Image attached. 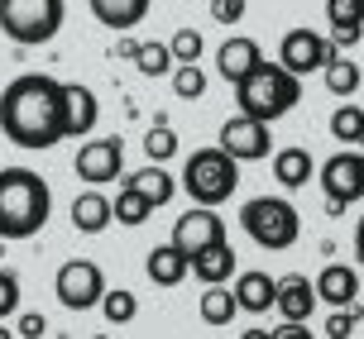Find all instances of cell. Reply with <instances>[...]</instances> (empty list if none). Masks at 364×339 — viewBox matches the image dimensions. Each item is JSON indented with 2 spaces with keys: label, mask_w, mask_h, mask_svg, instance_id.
<instances>
[{
  "label": "cell",
  "mask_w": 364,
  "mask_h": 339,
  "mask_svg": "<svg viewBox=\"0 0 364 339\" xmlns=\"http://www.w3.org/2000/svg\"><path fill=\"white\" fill-rule=\"evenodd\" d=\"M355 258H360V268H364V215H360V225H355Z\"/></svg>",
  "instance_id": "41"
},
{
  "label": "cell",
  "mask_w": 364,
  "mask_h": 339,
  "mask_svg": "<svg viewBox=\"0 0 364 339\" xmlns=\"http://www.w3.org/2000/svg\"><path fill=\"white\" fill-rule=\"evenodd\" d=\"M73 225L82 234H101L106 225H115V220H110V201L101 196V191H82V196L73 201Z\"/></svg>",
  "instance_id": "24"
},
{
  "label": "cell",
  "mask_w": 364,
  "mask_h": 339,
  "mask_svg": "<svg viewBox=\"0 0 364 339\" xmlns=\"http://www.w3.org/2000/svg\"><path fill=\"white\" fill-rule=\"evenodd\" d=\"M273 177L283 191H297V187H307L316 177V162H311L307 148H278V158H273Z\"/></svg>",
  "instance_id": "22"
},
{
  "label": "cell",
  "mask_w": 364,
  "mask_h": 339,
  "mask_svg": "<svg viewBox=\"0 0 364 339\" xmlns=\"http://www.w3.org/2000/svg\"><path fill=\"white\" fill-rule=\"evenodd\" d=\"M240 230L255 239L259 249L269 253H283L292 249L297 239H302V215H297V206L283 196H255L240 206Z\"/></svg>",
  "instance_id": "5"
},
{
  "label": "cell",
  "mask_w": 364,
  "mask_h": 339,
  "mask_svg": "<svg viewBox=\"0 0 364 339\" xmlns=\"http://www.w3.org/2000/svg\"><path fill=\"white\" fill-rule=\"evenodd\" d=\"M173 91H178V101H201L206 96V72H201V62H178L173 67Z\"/></svg>",
  "instance_id": "28"
},
{
  "label": "cell",
  "mask_w": 364,
  "mask_h": 339,
  "mask_svg": "<svg viewBox=\"0 0 364 339\" xmlns=\"http://www.w3.org/2000/svg\"><path fill=\"white\" fill-rule=\"evenodd\" d=\"M321 82H326V91L331 96H355V91H360V62H350V57H331L326 67H321Z\"/></svg>",
  "instance_id": "25"
},
{
  "label": "cell",
  "mask_w": 364,
  "mask_h": 339,
  "mask_svg": "<svg viewBox=\"0 0 364 339\" xmlns=\"http://www.w3.org/2000/svg\"><path fill=\"white\" fill-rule=\"evenodd\" d=\"M101 316H106V325L120 330V325H129L134 316H139V296L125 291V287H120V291H110V287H106V296H101Z\"/></svg>",
  "instance_id": "27"
},
{
  "label": "cell",
  "mask_w": 364,
  "mask_h": 339,
  "mask_svg": "<svg viewBox=\"0 0 364 339\" xmlns=\"http://www.w3.org/2000/svg\"><path fill=\"white\" fill-rule=\"evenodd\" d=\"M68 19V0H0V34L19 48L53 43Z\"/></svg>",
  "instance_id": "6"
},
{
  "label": "cell",
  "mask_w": 364,
  "mask_h": 339,
  "mask_svg": "<svg viewBox=\"0 0 364 339\" xmlns=\"http://www.w3.org/2000/svg\"><path fill=\"white\" fill-rule=\"evenodd\" d=\"M273 306H278L283 321H307L311 311H316V287H311V277H302V272L278 277V296H273Z\"/></svg>",
  "instance_id": "17"
},
{
  "label": "cell",
  "mask_w": 364,
  "mask_h": 339,
  "mask_svg": "<svg viewBox=\"0 0 364 339\" xmlns=\"http://www.w3.org/2000/svg\"><path fill=\"white\" fill-rule=\"evenodd\" d=\"M331 24H364V0H326Z\"/></svg>",
  "instance_id": "35"
},
{
  "label": "cell",
  "mask_w": 364,
  "mask_h": 339,
  "mask_svg": "<svg viewBox=\"0 0 364 339\" xmlns=\"http://www.w3.org/2000/svg\"><path fill=\"white\" fill-rule=\"evenodd\" d=\"M297 101H302V77H292V72L278 67V62H259L250 77L235 82L240 115H255V120H264V125L283 120Z\"/></svg>",
  "instance_id": "3"
},
{
  "label": "cell",
  "mask_w": 364,
  "mask_h": 339,
  "mask_svg": "<svg viewBox=\"0 0 364 339\" xmlns=\"http://www.w3.org/2000/svg\"><path fill=\"white\" fill-rule=\"evenodd\" d=\"M144 153H149V162H168L173 153H178V134H173L168 120H159V125L144 134Z\"/></svg>",
  "instance_id": "31"
},
{
  "label": "cell",
  "mask_w": 364,
  "mask_h": 339,
  "mask_svg": "<svg viewBox=\"0 0 364 339\" xmlns=\"http://www.w3.org/2000/svg\"><path fill=\"white\" fill-rule=\"evenodd\" d=\"M321 191H326L331 201H346V206H355V201H364V153L360 148H341V153H331L326 162H321Z\"/></svg>",
  "instance_id": "10"
},
{
  "label": "cell",
  "mask_w": 364,
  "mask_h": 339,
  "mask_svg": "<svg viewBox=\"0 0 364 339\" xmlns=\"http://www.w3.org/2000/svg\"><path fill=\"white\" fill-rule=\"evenodd\" d=\"M0 129L5 139L19 148H53L68 139V96L63 82L43 77V72H24L0 91Z\"/></svg>",
  "instance_id": "1"
},
{
  "label": "cell",
  "mask_w": 364,
  "mask_h": 339,
  "mask_svg": "<svg viewBox=\"0 0 364 339\" xmlns=\"http://www.w3.org/2000/svg\"><path fill=\"white\" fill-rule=\"evenodd\" d=\"M125 187H134L139 196L159 211V206H168L173 201V191H178V182L168 177V167H159V162H149V167H139V172H129V177H120Z\"/></svg>",
  "instance_id": "21"
},
{
  "label": "cell",
  "mask_w": 364,
  "mask_h": 339,
  "mask_svg": "<svg viewBox=\"0 0 364 339\" xmlns=\"http://www.w3.org/2000/svg\"><path fill=\"white\" fill-rule=\"evenodd\" d=\"M311 287H316V301H326V306H355L360 301V272L346 268V263H326Z\"/></svg>",
  "instance_id": "16"
},
{
  "label": "cell",
  "mask_w": 364,
  "mask_h": 339,
  "mask_svg": "<svg viewBox=\"0 0 364 339\" xmlns=\"http://www.w3.org/2000/svg\"><path fill=\"white\" fill-rule=\"evenodd\" d=\"M360 321H364L360 301H355V306H331V316H326V335H331V339H350Z\"/></svg>",
  "instance_id": "32"
},
{
  "label": "cell",
  "mask_w": 364,
  "mask_h": 339,
  "mask_svg": "<svg viewBox=\"0 0 364 339\" xmlns=\"http://www.w3.org/2000/svg\"><path fill=\"white\" fill-rule=\"evenodd\" d=\"M331 43H336V53L341 48H360V38H364V24H331Z\"/></svg>",
  "instance_id": "36"
},
{
  "label": "cell",
  "mask_w": 364,
  "mask_h": 339,
  "mask_svg": "<svg viewBox=\"0 0 364 339\" xmlns=\"http://www.w3.org/2000/svg\"><path fill=\"white\" fill-rule=\"evenodd\" d=\"M245 10H250L245 0H211V19H216V24H240Z\"/></svg>",
  "instance_id": "37"
},
{
  "label": "cell",
  "mask_w": 364,
  "mask_h": 339,
  "mask_svg": "<svg viewBox=\"0 0 364 339\" xmlns=\"http://www.w3.org/2000/svg\"><path fill=\"white\" fill-rule=\"evenodd\" d=\"M259 62H264V48H259L255 38H245V34H240V38H225V43L216 48V72L230 82V87H235L240 77H250Z\"/></svg>",
  "instance_id": "14"
},
{
  "label": "cell",
  "mask_w": 364,
  "mask_h": 339,
  "mask_svg": "<svg viewBox=\"0 0 364 339\" xmlns=\"http://www.w3.org/2000/svg\"><path fill=\"white\" fill-rule=\"evenodd\" d=\"M240 187V162L225 148H197L182 162V191L192 196V206H225Z\"/></svg>",
  "instance_id": "4"
},
{
  "label": "cell",
  "mask_w": 364,
  "mask_h": 339,
  "mask_svg": "<svg viewBox=\"0 0 364 339\" xmlns=\"http://www.w3.org/2000/svg\"><path fill=\"white\" fill-rule=\"evenodd\" d=\"M235 291V306L240 311H250V316H264V311H273V296H278V277H269V272H240V282L230 287Z\"/></svg>",
  "instance_id": "18"
},
{
  "label": "cell",
  "mask_w": 364,
  "mask_h": 339,
  "mask_svg": "<svg viewBox=\"0 0 364 339\" xmlns=\"http://www.w3.org/2000/svg\"><path fill=\"white\" fill-rule=\"evenodd\" d=\"M53 291H58V306L63 311H96L101 296H106V272L101 263H91V258H73V263H63L53 277Z\"/></svg>",
  "instance_id": "7"
},
{
  "label": "cell",
  "mask_w": 364,
  "mask_h": 339,
  "mask_svg": "<svg viewBox=\"0 0 364 339\" xmlns=\"http://www.w3.org/2000/svg\"><path fill=\"white\" fill-rule=\"evenodd\" d=\"M134 53H139V43H134V38H120V43H115V57H120V62H134Z\"/></svg>",
  "instance_id": "40"
},
{
  "label": "cell",
  "mask_w": 364,
  "mask_h": 339,
  "mask_svg": "<svg viewBox=\"0 0 364 339\" xmlns=\"http://www.w3.org/2000/svg\"><path fill=\"white\" fill-rule=\"evenodd\" d=\"M355 148H364V129H360V139H355Z\"/></svg>",
  "instance_id": "43"
},
{
  "label": "cell",
  "mask_w": 364,
  "mask_h": 339,
  "mask_svg": "<svg viewBox=\"0 0 364 339\" xmlns=\"http://www.w3.org/2000/svg\"><path fill=\"white\" fill-rule=\"evenodd\" d=\"M331 57H336V43H331L326 34L307 29V24L288 29V34H283V43H278V67H288L292 77H311V72L326 67Z\"/></svg>",
  "instance_id": "8"
},
{
  "label": "cell",
  "mask_w": 364,
  "mask_h": 339,
  "mask_svg": "<svg viewBox=\"0 0 364 339\" xmlns=\"http://www.w3.org/2000/svg\"><path fill=\"white\" fill-rule=\"evenodd\" d=\"M149 211H154V206H149V201L139 196L134 187H125L120 196L110 201V220H115V225H125V230H134V225H144V220H149Z\"/></svg>",
  "instance_id": "26"
},
{
  "label": "cell",
  "mask_w": 364,
  "mask_h": 339,
  "mask_svg": "<svg viewBox=\"0 0 364 339\" xmlns=\"http://www.w3.org/2000/svg\"><path fill=\"white\" fill-rule=\"evenodd\" d=\"M364 129V110L355 106V101H346V106H336V115H331V139L341 143H355Z\"/></svg>",
  "instance_id": "30"
},
{
  "label": "cell",
  "mask_w": 364,
  "mask_h": 339,
  "mask_svg": "<svg viewBox=\"0 0 364 339\" xmlns=\"http://www.w3.org/2000/svg\"><path fill=\"white\" fill-rule=\"evenodd\" d=\"M19 296H24L19 277H15V272H5V268H0V321H10V316L19 311Z\"/></svg>",
  "instance_id": "34"
},
{
  "label": "cell",
  "mask_w": 364,
  "mask_h": 339,
  "mask_svg": "<svg viewBox=\"0 0 364 339\" xmlns=\"http://www.w3.org/2000/svg\"><path fill=\"white\" fill-rule=\"evenodd\" d=\"M216 143L235 162H264V158H273V134H269L264 120H255V115H230V120L220 125Z\"/></svg>",
  "instance_id": "9"
},
{
  "label": "cell",
  "mask_w": 364,
  "mask_h": 339,
  "mask_svg": "<svg viewBox=\"0 0 364 339\" xmlns=\"http://www.w3.org/2000/svg\"><path fill=\"white\" fill-rule=\"evenodd\" d=\"M307 321H283V330H273V339H307Z\"/></svg>",
  "instance_id": "39"
},
{
  "label": "cell",
  "mask_w": 364,
  "mask_h": 339,
  "mask_svg": "<svg viewBox=\"0 0 364 339\" xmlns=\"http://www.w3.org/2000/svg\"><path fill=\"white\" fill-rule=\"evenodd\" d=\"M15 335H24V339H43V335H48V321H43V316H34V311H29V316H19Z\"/></svg>",
  "instance_id": "38"
},
{
  "label": "cell",
  "mask_w": 364,
  "mask_h": 339,
  "mask_svg": "<svg viewBox=\"0 0 364 339\" xmlns=\"http://www.w3.org/2000/svg\"><path fill=\"white\" fill-rule=\"evenodd\" d=\"M53 215V191L34 167H0V239H34Z\"/></svg>",
  "instance_id": "2"
},
{
  "label": "cell",
  "mask_w": 364,
  "mask_h": 339,
  "mask_svg": "<svg viewBox=\"0 0 364 339\" xmlns=\"http://www.w3.org/2000/svg\"><path fill=\"white\" fill-rule=\"evenodd\" d=\"M73 167H77V177L87 182V187L120 182V172H125V143L120 139H82Z\"/></svg>",
  "instance_id": "11"
},
{
  "label": "cell",
  "mask_w": 364,
  "mask_h": 339,
  "mask_svg": "<svg viewBox=\"0 0 364 339\" xmlns=\"http://www.w3.org/2000/svg\"><path fill=\"white\" fill-rule=\"evenodd\" d=\"M134 67L144 72V77H164V72H173L178 62H173V48H168V43H139Z\"/></svg>",
  "instance_id": "29"
},
{
  "label": "cell",
  "mask_w": 364,
  "mask_h": 339,
  "mask_svg": "<svg viewBox=\"0 0 364 339\" xmlns=\"http://www.w3.org/2000/svg\"><path fill=\"white\" fill-rule=\"evenodd\" d=\"M240 316V306H235V291L225 282H211L206 291H201V321L211 325V330H225V325Z\"/></svg>",
  "instance_id": "23"
},
{
  "label": "cell",
  "mask_w": 364,
  "mask_h": 339,
  "mask_svg": "<svg viewBox=\"0 0 364 339\" xmlns=\"http://www.w3.org/2000/svg\"><path fill=\"white\" fill-rule=\"evenodd\" d=\"M192 277H197L201 287H211V282H230L235 277V249L220 239V244H211V249H201L192 253Z\"/></svg>",
  "instance_id": "20"
},
{
  "label": "cell",
  "mask_w": 364,
  "mask_h": 339,
  "mask_svg": "<svg viewBox=\"0 0 364 339\" xmlns=\"http://www.w3.org/2000/svg\"><path fill=\"white\" fill-rule=\"evenodd\" d=\"M225 239V220L216 215V206H192L187 215H178V225H173V244H178L187 258L201 249H211Z\"/></svg>",
  "instance_id": "12"
},
{
  "label": "cell",
  "mask_w": 364,
  "mask_h": 339,
  "mask_svg": "<svg viewBox=\"0 0 364 339\" xmlns=\"http://www.w3.org/2000/svg\"><path fill=\"white\" fill-rule=\"evenodd\" d=\"M63 96H68V139H87L96 129V120H101L96 91L82 87V82H63Z\"/></svg>",
  "instance_id": "15"
},
{
  "label": "cell",
  "mask_w": 364,
  "mask_h": 339,
  "mask_svg": "<svg viewBox=\"0 0 364 339\" xmlns=\"http://www.w3.org/2000/svg\"><path fill=\"white\" fill-rule=\"evenodd\" d=\"M346 211H350L346 201H331V196H326V215H331V220H341V215H346Z\"/></svg>",
  "instance_id": "42"
},
{
  "label": "cell",
  "mask_w": 364,
  "mask_h": 339,
  "mask_svg": "<svg viewBox=\"0 0 364 339\" xmlns=\"http://www.w3.org/2000/svg\"><path fill=\"white\" fill-rule=\"evenodd\" d=\"M168 48H173V62H201V34L197 29H178V34L168 38Z\"/></svg>",
  "instance_id": "33"
},
{
  "label": "cell",
  "mask_w": 364,
  "mask_h": 339,
  "mask_svg": "<svg viewBox=\"0 0 364 339\" xmlns=\"http://www.w3.org/2000/svg\"><path fill=\"white\" fill-rule=\"evenodd\" d=\"M87 5H91V15H96V24H106L115 34H129V29L149 15L154 0H87Z\"/></svg>",
  "instance_id": "19"
},
{
  "label": "cell",
  "mask_w": 364,
  "mask_h": 339,
  "mask_svg": "<svg viewBox=\"0 0 364 339\" xmlns=\"http://www.w3.org/2000/svg\"><path fill=\"white\" fill-rule=\"evenodd\" d=\"M144 272H149V282H154V287H182L187 277H192V258L168 239V244H159V249H149Z\"/></svg>",
  "instance_id": "13"
}]
</instances>
